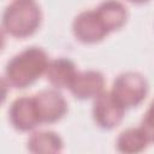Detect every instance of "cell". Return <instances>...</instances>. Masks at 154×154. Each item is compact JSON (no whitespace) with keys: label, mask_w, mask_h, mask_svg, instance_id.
<instances>
[{"label":"cell","mask_w":154,"mask_h":154,"mask_svg":"<svg viewBox=\"0 0 154 154\" xmlns=\"http://www.w3.org/2000/svg\"><path fill=\"white\" fill-rule=\"evenodd\" d=\"M42 22V12L34 0H13L2 13V29L16 38L34 35Z\"/></svg>","instance_id":"obj_2"},{"label":"cell","mask_w":154,"mask_h":154,"mask_svg":"<svg viewBox=\"0 0 154 154\" xmlns=\"http://www.w3.org/2000/svg\"><path fill=\"white\" fill-rule=\"evenodd\" d=\"M48 55L40 47H30L16 54L6 65L5 79L16 89H24L34 84L48 66Z\"/></svg>","instance_id":"obj_1"},{"label":"cell","mask_w":154,"mask_h":154,"mask_svg":"<svg viewBox=\"0 0 154 154\" xmlns=\"http://www.w3.org/2000/svg\"><path fill=\"white\" fill-rule=\"evenodd\" d=\"M95 12L108 32L122 29L129 18L128 8L118 0H105L95 8Z\"/></svg>","instance_id":"obj_10"},{"label":"cell","mask_w":154,"mask_h":154,"mask_svg":"<svg viewBox=\"0 0 154 154\" xmlns=\"http://www.w3.org/2000/svg\"><path fill=\"white\" fill-rule=\"evenodd\" d=\"M41 124H53L67 113V102L55 89H46L32 95Z\"/></svg>","instance_id":"obj_6"},{"label":"cell","mask_w":154,"mask_h":154,"mask_svg":"<svg viewBox=\"0 0 154 154\" xmlns=\"http://www.w3.org/2000/svg\"><path fill=\"white\" fill-rule=\"evenodd\" d=\"M76 65L67 58H57L48 63L46 69L47 82L55 89L70 88L73 78L77 75Z\"/></svg>","instance_id":"obj_9"},{"label":"cell","mask_w":154,"mask_h":154,"mask_svg":"<svg viewBox=\"0 0 154 154\" xmlns=\"http://www.w3.org/2000/svg\"><path fill=\"white\" fill-rule=\"evenodd\" d=\"M128 1L131 2V4H136V5H142V4L148 2L149 0H128Z\"/></svg>","instance_id":"obj_14"},{"label":"cell","mask_w":154,"mask_h":154,"mask_svg":"<svg viewBox=\"0 0 154 154\" xmlns=\"http://www.w3.org/2000/svg\"><path fill=\"white\" fill-rule=\"evenodd\" d=\"M140 128L143 130V132L148 137L149 142L154 143V100L150 102L148 109L143 114Z\"/></svg>","instance_id":"obj_13"},{"label":"cell","mask_w":154,"mask_h":154,"mask_svg":"<svg viewBox=\"0 0 154 154\" xmlns=\"http://www.w3.org/2000/svg\"><path fill=\"white\" fill-rule=\"evenodd\" d=\"M8 120L11 125L20 132L34 130L41 124L35 100L32 96H22L16 99L8 109Z\"/></svg>","instance_id":"obj_7"},{"label":"cell","mask_w":154,"mask_h":154,"mask_svg":"<svg viewBox=\"0 0 154 154\" xmlns=\"http://www.w3.org/2000/svg\"><path fill=\"white\" fill-rule=\"evenodd\" d=\"M148 143L150 142L141 128H129L119 134L116 147L120 153L132 154L144 150Z\"/></svg>","instance_id":"obj_12"},{"label":"cell","mask_w":154,"mask_h":154,"mask_svg":"<svg viewBox=\"0 0 154 154\" xmlns=\"http://www.w3.org/2000/svg\"><path fill=\"white\" fill-rule=\"evenodd\" d=\"M72 32L75 38L83 45L99 43L109 34L95 10L83 11L77 14L72 22Z\"/></svg>","instance_id":"obj_5"},{"label":"cell","mask_w":154,"mask_h":154,"mask_svg":"<svg viewBox=\"0 0 154 154\" xmlns=\"http://www.w3.org/2000/svg\"><path fill=\"white\" fill-rule=\"evenodd\" d=\"M125 108L114 97L112 91H102L93 103V118L96 125L103 130L117 128L124 119Z\"/></svg>","instance_id":"obj_4"},{"label":"cell","mask_w":154,"mask_h":154,"mask_svg":"<svg viewBox=\"0 0 154 154\" xmlns=\"http://www.w3.org/2000/svg\"><path fill=\"white\" fill-rule=\"evenodd\" d=\"M103 87H105L103 75L95 70H88V71L77 72L69 89L76 99L88 100V99H95L100 93H102Z\"/></svg>","instance_id":"obj_8"},{"label":"cell","mask_w":154,"mask_h":154,"mask_svg":"<svg viewBox=\"0 0 154 154\" xmlns=\"http://www.w3.org/2000/svg\"><path fill=\"white\" fill-rule=\"evenodd\" d=\"M148 90V82L141 73L128 71L114 79L111 91L126 109L141 105L147 97Z\"/></svg>","instance_id":"obj_3"},{"label":"cell","mask_w":154,"mask_h":154,"mask_svg":"<svg viewBox=\"0 0 154 154\" xmlns=\"http://www.w3.org/2000/svg\"><path fill=\"white\" fill-rule=\"evenodd\" d=\"M28 150L31 153L53 154L63 150L64 143L60 136L52 131H37L34 132L26 142Z\"/></svg>","instance_id":"obj_11"}]
</instances>
